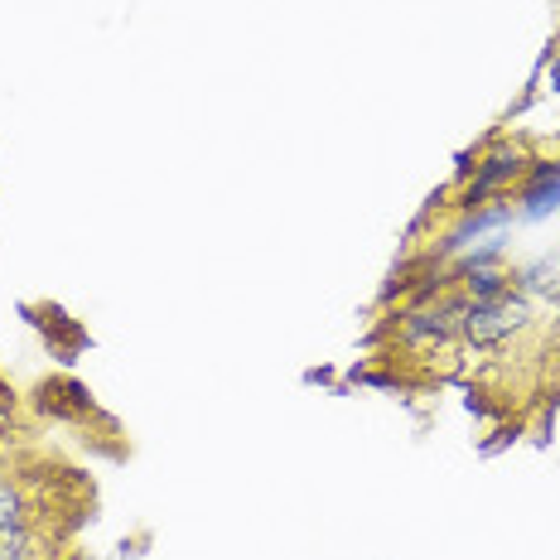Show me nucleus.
<instances>
[{"instance_id":"obj_1","label":"nucleus","mask_w":560,"mask_h":560,"mask_svg":"<svg viewBox=\"0 0 560 560\" xmlns=\"http://www.w3.org/2000/svg\"><path fill=\"white\" fill-rule=\"evenodd\" d=\"M532 155L517 136H498V140H483L478 145V160H474V174L464 184H450V213H474V208L493 203V198H512V189L522 184Z\"/></svg>"},{"instance_id":"obj_2","label":"nucleus","mask_w":560,"mask_h":560,"mask_svg":"<svg viewBox=\"0 0 560 560\" xmlns=\"http://www.w3.org/2000/svg\"><path fill=\"white\" fill-rule=\"evenodd\" d=\"M459 314H464V295L450 290V295L430 300V305H406L392 314V334L406 353L430 358V353H450L459 338Z\"/></svg>"},{"instance_id":"obj_3","label":"nucleus","mask_w":560,"mask_h":560,"mask_svg":"<svg viewBox=\"0 0 560 560\" xmlns=\"http://www.w3.org/2000/svg\"><path fill=\"white\" fill-rule=\"evenodd\" d=\"M532 300L508 290L498 300H464V314H459V338L469 348H503L512 343L517 334L532 329Z\"/></svg>"},{"instance_id":"obj_4","label":"nucleus","mask_w":560,"mask_h":560,"mask_svg":"<svg viewBox=\"0 0 560 560\" xmlns=\"http://www.w3.org/2000/svg\"><path fill=\"white\" fill-rule=\"evenodd\" d=\"M512 223H517V213H512V198H493V203L474 208V213H454V223L440 232V242L425 252L430 266H450L454 256H464L469 247H478V242H488L493 232H508Z\"/></svg>"},{"instance_id":"obj_5","label":"nucleus","mask_w":560,"mask_h":560,"mask_svg":"<svg viewBox=\"0 0 560 560\" xmlns=\"http://www.w3.org/2000/svg\"><path fill=\"white\" fill-rule=\"evenodd\" d=\"M512 213H517V223H546V218H556L560 213V184L522 179L517 189H512Z\"/></svg>"},{"instance_id":"obj_6","label":"nucleus","mask_w":560,"mask_h":560,"mask_svg":"<svg viewBox=\"0 0 560 560\" xmlns=\"http://www.w3.org/2000/svg\"><path fill=\"white\" fill-rule=\"evenodd\" d=\"M25 527H34L30 493H25V488H20L10 474H0V536L25 532Z\"/></svg>"},{"instance_id":"obj_7","label":"nucleus","mask_w":560,"mask_h":560,"mask_svg":"<svg viewBox=\"0 0 560 560\" xmlns=\"http://www.w3.org/2000/svg\"><path fill=\"white\" fill-rule=\"evenodd\" d=\"M503 256H508V232H493V237H488V242H478V247H469L464 256H454V261L445 266V271L454 276V285H459V276L483 271V266H503Z\"/></svg>"},{"instance_id":"obj_8","label":"nucleus","mask_w":560,"mask_h":560,"mask_svg":"<svg viewBox=\"0 0 560 560\" xmlns=\"http://www.w3.org/2000/svg\"><path fill=\"white\" fill-rule=\"evenodd\" d=\"M459 290L464 300H498V295H508L512 290V276H508V266H483V271H469V276H459Z\"/></svg>"},{"instance_id":"obj_9","label":"nucleus","mask_w":560,"mask_h":560,"mask_svg":"<svg viewBox=\"0 0 560 560\" xmlns=\"http://www.w3.org/2000/svg\"><path fill=\"white\" fill-rule=\"evenodd\" d=\"M0 560H39V536H34V527L0 536Z\"/></svg>"},{"instance_id":"obj_10","label":"nucleus","mask_w":560,"mask_h":560,"mask_svg":"<svg viewBox=\"0 0 560 560\" xmlns=\"http://www.w3.org/2000/svg\"><path fill=\"white\" fill-rule=\"evenodd\" d=\"M474 160H478V145L474 150H459V155H454V184H464L474 174Z\"/></svg>"},{"instance_id":"obj_11","label":"nucleus","mask_w":560,"mask_h":560,"mask_svg":"<svg viewBox=\"0 0 560 560\" xmlns=\"http://www.w3.org/2000/svg\"><path fill=\"white\" fill-rule=\"evenodd\" d=\"M0 420H5V406H0Z\"/></svg>"},{"instance_id":"obj_12","label":"nucleus","mask_w":560,"mask_h":560,"mask_svg":"<svg viewBox=\"0 0 560 560\" xmlns=\"http://www.w3.org/2000/svg\"><path fill=\"white\" fill-rule=\"evenodd\" d=\"M0 474H5V469H0Z\"/></svg>"},{"instance_id":"obj_13","label":"nucleus","mask_w":560,"mask_h":560,"mask_svg":"<svg viewBox=\"0 0 560 560\" xmlns=\"http://www.w3.org/2000/svg\"><path fill=\"white\" fill-rule=\"evenodd\" d=\"M556 218H560V213H556Z\"/></svg>"}]
</instances>
